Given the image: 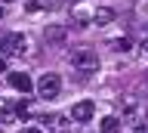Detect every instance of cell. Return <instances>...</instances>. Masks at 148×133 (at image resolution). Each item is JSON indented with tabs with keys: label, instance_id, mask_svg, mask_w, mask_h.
I'll return each instance as SVG.
<instances>
[{
	"label": "cell",
	"instance_id": "6da1fadb",
	"mask_svg": "<svg viewBox=\"0 0 148 133\" xmlns=\"http://www.w3.org/2000/svg\"><path fill=\"white\" fill-rule=\"evenodd\" d=\"M68 59H71V68H74V71H80V74H92V71H99V53L90 50V47L71 50Z\"/></svg>",
	"mask_w": 148,
	"mask_h": 133
},
{
	"label": "cell",
	"instance_id": "7a4b0ae2",
	"mask_svg": "<svg viewBox=\"0 0 148 133\" xmlns=\"http://www.w3.org/2000/svg\"><path fill=\"white\" fill-rule=\"evenodd\" d=\"M28 47L25 34H18V31H9V34H3L0 37V50H3V56H22Z\"/></svg>",
	"mask_w": 148,
	"mask_h": 133
},
{
	"label": "cell",
	"instance_id": "3957f363",
	"mask_svg": "<svg viewBox=\"0 0 148 133\" xmlns=\"http://www.w3.org/2000/svg\"><path fill=\"white\" fill-rule=\"evenodd\" d=\"M37 93L43 96V99H56L59 96V90H62V77L53 74V71H46V74H40V81H37Z\"/></svg>",
	"mask_w": 148,
	"mask_h": 133
},
{
	"label": "cell",
	"instance_id": "277c9868",
	"mask_svg": "<svg viewBox=\"0 0 148 133\" xmlns=\"http://www.w3.org/2000/svg\"><path fill=\"white\" fill-rule=\"evenodd\" d=\"M92 114H96V102H92V99H80V102H74L71 105V118L74 121H90Z\"/></svg>",
	"mask_w": 148,
	"mask_h": 133
},
{
	"label": "cell",
	"instance_id": "5b68a950",
	"mask_svg": "<svg viewBox=\"0 0 148 133\" xmlns=\"http://www.w3.org/2000/svg\"><path fill=\"white\" fill-rule=\"evenodd\" d=\"M9 87H12V90H18V93H31V90H34L31 77L22 74V71H9Z\"/></svg>",
	"mask_w": 148,
	"mask_h": 133
},
{
	"label": "cell",
	"instance_id": "8992f818",
	"mask_svg": "<svg viewBox=\"0 0 148 133\" xmlns=\"http://www.w3.org/2000/svg\"><path fill=\"white\" fill-rule=\"evenodd\" d=\"M43 124H46L49 133H68V118L65 114H46Z\"/></svg>",
	"mask_w": 148,
	"mask_h": 133
},
{
	"label": "cell",
	"instance_id": "52a82bcc",
	"mask_svg": "<svg viewBox=\"0 0 148 133\" xmlns=\"http://www.w3.org/2000/svg\"><path fill=\"white\" fill-rule=\"evenodd\" d=\"M108 22H114V10L111 6H96L92 10V25H108Z\"/></svg>",
	"mask_w": 148,
	"mask_h": 133
},
{
	"label": "cell",
	"instance_id": "ba28073f",
	"mask_svg": "<svg viewBox=\"0 0 148 133\" xmlns=\"http://www.w3.org/2000/svg\"><path fill=\"white\" fill-rule=\"evenodd\" d=\"M136 112H139V102L133 99V96H127V99H123V118H127V121H133V118H136Z\"/></svg>",
	"mask_w": 148,
	"mask_h": 133
},
{
	"label": "cell",
	"instance_id": "9c48e42d",
	"mask_svg": "<svg viewBox=\"0 0 148 133\" xmlns=\"http://www.w3.org/2000/svg\"><path fill=\"white\" fill-rule=\"evenodd\" d=\"M102 133H120V121L114 118V114L102 118Z\"/></svg>",
	"mask_w": 148,
	"mask_h": 133
},
{
	"label": "cell",
	"instance_id": "30bf717a",
	"mask_svg": "<svg viewBox=\"0 0 148 133\" xmlns=\"http://www.w3.org/2000/svg\"><path fill=\"white\" fill-rule=\"evenodd\" d=\"M111 50H114V53H127V50H130V37H117V40H111Z\"/></svg>",
	"mask_w": 148,
	"mask_h": 133
},
{
	"label": "cell",
	"instance_id": "8fae6325",
	"mask_svg": "<svg viewBox=\"0 0 148 133\" xmlns=\"http://www.w3.org/2000/svg\"><path fill=\"white\" fill-rule=\"evenodd\" d=\"M46 37H49V40H62V28H49Z\"/></svg>",
	"mask_w": 148,
	"mask_h": 133
},
{
	"label": "cell",
	"instance_id": "7c38bea8",
	"mask_svg": "<svg viewBox=\"0 0 148 133\" xmlns=\"http://www.w3.org/2000/svg\"><path fill=\"white\" fill-rule=\"evenodd\" d=\"M139 50H142V56H148V37H142V43H139Z\"/></svg>",
	"mask_w": 148,
	"mask_h": 133
},
{
	"label": "cell",
	"instance_id": "4fadbf2b",
	"mask_svg": "<svg viewBox=\"0 0 148 133\" xmlns=\"http://www.w3.org/2000/svg\"><path fill=\"white\" fill-rule=\"evenodd\" d=\"M133 133H148V124H139V127H136Z\"/></svg>",
	"mask_w": 148,
	"mask_h": 133
},
{
	"label": "cell",
	"instance_id": "5bb4252c",
	"mask_svg": "<svg viewBox=\"0 0 148 133\" xmlns=\"http://www.w3.org/2000/svg\"><path fill=\"white\" fill-rule=\"evenodd\" d=\"M0 71H6V59L3 56H0Z\"/></svg>",
	"mask_w": 148,
	"mask_h": 133
},
{
	"label": "cell",
	"instance_id": "9a60e30c",
	"mask_svg": "<svg viewBox=\"0 0 148 133\" xmlns=\"http://www.w3.org/2000/svg\"><path fill=\"white\" fill-rule=\"evenodd\" d=\"M22 133H40V130H37V127H28V130H22Z\"/></svg>",
	"mask_w": 148,
	"mask_h": 133
},
{
	"label": "cell",
	"instance_id": "2e32d148",
	"mask_svg": "<svg viewBox=\"0 0 148 133\" xmlns=\"http://www.w3.org/2000/svg\"><path fill=\"white\" fill-rule=\"evenodd\" d=\"M71 3H83V0H71Z\"/></svg>",
	"mask_w": 148,
	"mask_h": 133
},
{
	"label": "cell",
	"instance_id": "e0dca14e",
	"mask_svg": "<svg viewBox=\"0 0 148 133\" xmlns=\"http://www.w3.org/2000/svg\"><path fill=\"white\" fill-rule=\"evenodd\" d=\"M6 3H12V0H6Z\"/></svg>",
	"mask_w": 148,
	"mask_h": 133
}]
</instances>
